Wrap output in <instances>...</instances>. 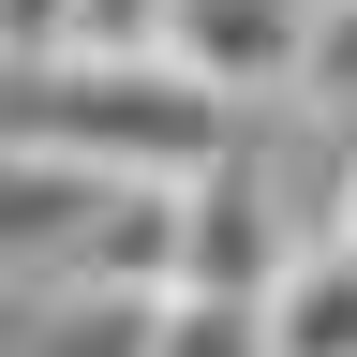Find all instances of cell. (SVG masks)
Instances as JSON below:
<instances>
[{
	"label": "cell",
	"instance_id": "cell-1",
	"mask_svg": "<svg viewBox=\"0 0 357 357\" xmlns=\"http://www.w3.org/2000/svg\"><path fill=\"white\" fill-rule=\"evenodd\" d=\"M15 134H30V149H75L89 178H149V194L208 178L223 149H253V119L208 105V89L164 75V60H60V75H15Z\"/></svg>",
	"mask_w": 357,
	"mask_h": 357
},
{
	"label": "cell",
	"instance_id": "cell-2",
	"mask_svg": "<svg viewBox=\"0 0 357 357\" xmlns=\"http://www.w3.org/2000/svg\"><path fill=\"white\" fill-rule=\"evenodd\" d=\"M298 253L283 194H268V149H223L208 178H178V253H164V298H268Z\"/></svg>",
	"mask_w": 357,
	"mask_h": 357
},
{
	"label": "cell",
	"instance_id": "cell-3",
	"mask_svg": "<svg viewBox=\"0 0 357 357\" xmlns=\"http://www.w3.org/2000/svg\"><path fill=\"white\" fill-rule=\"evenodd\" d=\"M298 15H312V0H164L149 60L253 119V105H283V89H298Z\"/></svg>",
	"mask_w": 357,
	"mask_h": 357
},
{
	"label": "cell",
	"instance_id": "cell-4",
	"mask_svg": "<svg viewBox=\"0 0 357 357\" xmlns=\"http://www.w3.org/2000/svg\"><path fill=\"white\" fill-rule=\"evenodd\" d=\"M134 178H89L75 149H30V134H0V283H75V253L105 238V208Z\"/></svg>",
	"mask_w": 357,
	"mask_h": 357
},
{
	"label": "cell",
	"instance_id": "cell-5",
	"mask_svg": "<svg viewBox=\"0 0 357 357\" xmlns=\"http://www.w3.org/2000/svg\"><path fill=\"white\" fill-rule=\"evenodd\" d=\"M268 357H357V238H298L283 283L253 298Z\"/></svg>",
	"mask_w": 357,
	"mask_h": 357
},
{
	"label": "cell",
	"instance_id": "cell-6",
	"mask_svg": "<svg viewBox=\"0 0 357 357\" xmlns=\"http://www.w3.org/2000/svg\"><path fill=\"white\" fill-rule=\"evenodd\" d=\"M298 119H328V134H357V0H312L298 15V89H283Z\"/></svg>",
	"mask_w": 357,
	"mask_h": 357
},
{
	"label": "cell",
	"instance_id": "cell-7",
	"mask_svg": "<svg viewBox=\"0 0 357 357\" xmlns=\"http://www.w3.org/2000/svg\"><path fill=\"white\" fill-rule=\"evenodd\" d=\"M149 357H268V328H253V298H164Z\"/></svg>",
	"mask_w": 357,
	"mask_h": 357
},
{
	"label": "cell",
	"instance_id": "cell-8",
	"mask_svg": "<svg viewBox=\"0 0 357 357\" xmlns=\"http://www.w3.org/2000/svg\"><path fill=\"white\" fill-rule=\"evenodd\" d=\"M75 60V0H0V75H60Z\"/></svg>",
	"mask_w": 357,
	"mask_h": 357
},
{
	"label": "cell",
	"instance_id": "cell-9",
	"mask_svg": "<svg viewBox=\"0 0 357 357\" xmlns=\"http://www.w3.org/2000/svg\"><path fill=\"white\" fill-rule=\"evenodd\" d=\"M312 238H357V134H342V178H328V223Z\"/></svg>",
	"mask_w": 357,
	"mask_h": 357
}]
</instances>
